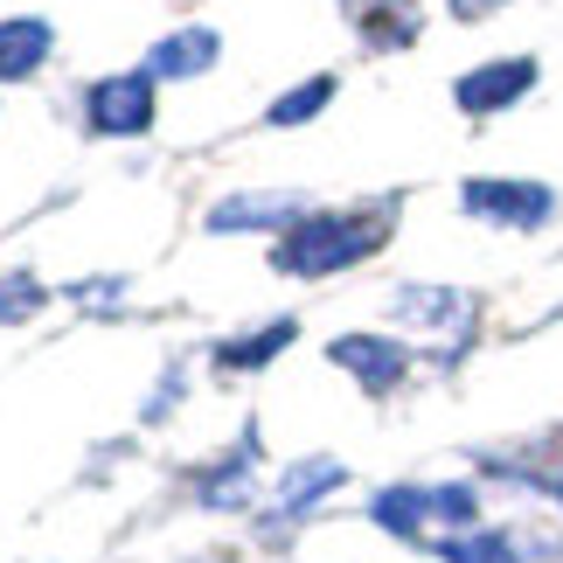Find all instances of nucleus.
Instances as JSON below:
<instances>
[{
	"label": "nucleus",
	"mask_w": 563,
	"mask_h": 563,
	"mask_svg": "<svg viewBox=\"0 0 563 563\" xmlns=\"http://www.w3.org/2000/svg\"><path fill=\"white\" fill-rule=\"evenodd\" d=\"M383 236V216H299V223L286 230V244H278L272 265L292 272V278H328V272H349L355 257H369Z\"/></svg>",
	"instance_id": "nucleus-1"
},
{
	"label": "nucleus",
	"mask_w": 563,
	"mask_h": 563,
	"mask_svg": "<svg viewBox=\"0 0 563 563\" xmlns=\"http://www.w3.org/2000/svg\"><path fill=\"white\" fill-rule=\"evenodd\" d=\"M460 209L466 216H487V223H508V230H536L556 216V195L543 181H466L460 188Z\"/></svg>",
	"instance_id": "nucleus-2"
},
{
	"label": "nucleus",
	"mask_w": 563,
	"mask_h": 563,
	"mask_svg": "<svg viewBox=\"0 0 563 563\" xmlns=\"http://www.w3.org/2000/svg\"><path fill=\"white\" fill-rule=\"evenodd\" d=\"M84 119H91L98 140H133L154 125V84L146 77H104L91 84V98H84Z\"/></svg>",
	"instance_id": "nucleus-3"
},
{
	"label": "nucleus",
	"mask_w": 563,
	"mask_h": 563,
	"mask_svg": "<svg viewBox=\"0 0 563 563\" xmlns=\"http://www.w3.org/2000/svg\"><path fill=\"white\" fill-rule=\"evenodd\" d=\"M536 84V63L529 56H501V63H481V70L460 77V112H501V104H515Z\"/></svg>",
	"instance_id": "nucleus-4"
},
{
	"label": "nucleus",
	"mask_w": 563,
	"mask_h": 563,
	"mask_svg": "<svg viewBox=\"0 0 563 563\" xmlns=\"http://www.w3.org/2000/svg\"><path fill=\"white\" fill-rule=\"evenodd\" d=\"M307 216V195L272 188V195H230L209 209V230H292Z\"/></svg>",
	"instance_id": "nucleus-5"
},
{
	"label": "nucleus",
	"mask_w": 563,
	"mask_h": 563,
	"mask_svg": "<svg viewBox=\"0 0 563 563\" xmlns=\"http://www.w3.org/2000/svg\"><path fill=\"white\" fill-rule=\"evenodd\" d=\"M397 320H418V328L431 334H466L473 328V299L466 292H452V286H404L397 292Z\"/></svg>",
	"instance_id": "nucleus-6"
},
{
	"label": "nucleus",
	"mask_w": 563,
	"mask_h": 563,
	"mask_svg": "<svg viewBox=\"0 0 563 563\" xmlns=\"http://www.w3.org/2000/svg\"><path fill=\"white\" fill-rule=\"evenodd\" d=\"M328 355H334L355 383H369V389H389V383L404 376V362H410L397 341H383V334H341Z\"/></svg>",
	"instance_id": "nucleus-7"
},
{
	"label": "nucleus",
	"mask_w": 563,
	"mask_h": 563,
	"mask_svg": "<svg viewBox=\"0 0 563 563\" xmlns=\"http://www.w3.org/2000/svg\"><path fill=\"white\" fill-rule=\"evenodd\" d=\"M216 56H223L216 29H181V35H167L161 49L146 56V70H154V77H202Z\"/></svg>",
	"instance_id": "nucleus-8"
},
{
	"label": "nucleus",
	"mask_w": 563,
	"mask_h": 563,
	"mask_svg": "<svg viewBox=\"0 0 563 563\" xmlns=\"http://www.w3.org/2000/svg\"><path fill=\"white\" fill-rule=\"evenodd\" d=\"M49 56V21H0V84H21Z\"/></svg>",
	"instance_id": "nucleus-9"
},
{
	"label": "nucleus",
	"mask_w": 563,
	"mask_h": 563,
	"mask_svg": "<svg viewBox=\"0 0 563 563\" xmlns=\"http://www.w3.org/2000/svg\"><path fill=\"white\" fill-rule=\"evenodd\" d=\"M334 487H341V460H307V466L286 473V487H278L272 515H299V508H313L320 494H334Z\"/></svg>",
	"instance_id": "nucleus-10"
},
{
	"label": "nucleus",
	"mask_w": 563,
	"mask_h": 563,
	"mask_svg": "<svg viewBox=\"0 0 563 563\" xmlns=\"http://www.w3.org/2000/svg\"><path fill=\"white\" fill-rule=\"evenodd\" d=\"M292 334H299L292 320H272V328H257V334H244V341H230L223 362H230V369H265V362H272L278 349H286Z\"/></svg>",
	"instance_id": "nucleus-11"
},
{
	"label": "nucleus",
	"mask_w": 563,
	"mask_h": 563,
	"mask_svg": "<svg viewBox=\"0 0 563 563\" xmlns=\"http://www.w3.org/2000/svg\"><path fill=\"white\" fill-rule=\"evenodd\" d=\"M452 563H522V550L508 543V536H494V529H473V536H452V543H439Z\"/></svg>",
	"instance_id": "nucleus-12"
},
{
	"label": "nucleus",
	"mask_w": 563,
	"mask_h": 563,
	"mask_svg": "<svg viewBox=\"0 0 563 563\" xmlns=\"http://www.w3.org/2000/svg\"><path fill=\"white\" fill-rule=\"evenodd\" d=\"M328 98H334V77H307L299 91H286L272 104V125H307L313 112H328Z\"/></svg>",
	"instance_id": "nucleus-13"
},
{
	"label": "nucleus",
	"mask_w": 563,
	"mask_h": 563,
	"mask_svg": "<svg viewBox=\"0 0 563 563\" xmlns=\"http://www.w3.org/2000/svg\"><path fill=\"white\" fill-rule=\"evenodd\" d=\"M410 35H418V8L410 0H383L369 14V42H410Z\"/></svg>",
	"instance_id": "nucleus-14"
},
{
	"label": "nucleus",
	"mask_w": 563,
	"mask_h": 563,
	"mask_svg": "<svg viewBox=\"0 0 563 563\" xmlns=\"http://www.w3.org/2000/svg\"><path fill=\"white\" fill-rule=\"evenodd\" d=\"M35 307H42L35 278H0V320H29Z\"/></svg>",
	"instance_id": "nucleus-15"
},
{
	"label": "nucleus",
	"mask_w": 563,
	"mask_h": 563,
	"mask_svg": "<svg viewBox=\"0 0 563 563\" xmlns=\"http://www.w3.org/2000/svg\"><path fill=\"white\" fill-rule=\"evenodd\" d=\"M487 8H501V0H452V14H487Z\"/></svg>",
	"instance_id": "nucleus-16"
}]
</instances>
